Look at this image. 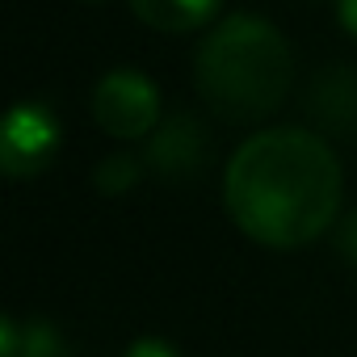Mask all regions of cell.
<instances>
[{"label":"cell","mask_w":357,"mask_h":357,"mask_svg":"<svg viewBox=\"0 0 357 357\" xmlns=\"http://www.w3.org/2000/svg\"><path fill=\"white\" fill-rule=\"evenodd\" d=\"M340 160L303 126H269L236 147L223 172V206L261 248L315 244L340 211Z\"/></svg>","instance_id":"1"},{"label":"cell","mask_w":357,"mask_h":357,"mask_svg":"<svg viewBox=\"0 0 357 357\" xmlns=\"http://www.w3.org/2000/svg\"><path fill=\"white\" fill-rule=\"evenodd\" d=\"M194 84L219 122H265L294 89V51L273 22L231 13L215 22L194 51Z\"/></svg>","instance_id":"2"},{"label":"cell","mask_w":357,"mask_h":357,"mask_svg":"<svg viewBox=\"0 0 357 357\" xmlns=\"http://www.w3.org/2000/svg\"><path fill=\"white\" fill-rule=\"evenodd\" d=\"M160 114V89L135 68L105 72L93 89V118L109 139H147L155 135Z\"/></svg>","instance_id":"3"},{"label":"cell","mask_w":357,"mask_h":357,"mask_svg":"<svg viewBox=\"0 0 357 357\" xmlns=\"http://www.w3.org/2000/svg\"><path fill=\"white\" fill-rule=\"evenodd\" d=\"M59 143H63L59 118L38 101H22V105L9 109L5 130H0V168H5V176H13V181L38 176L55 160Z\"/></svg>","instance_id":"4"},{"label":"cell","mask_w":357,"mask_h":357,"mask_svg":"<svg viewBox=\"0 0 357 357\" xmlns=\"http://www.w3.org/2000/svg\"><path fill=\"white\" fill-rule=\"evenodd\" d=\"M206 135L198 126V118L190 114H176L168 122L155 126V135L147 139V151H143V164L164 176V181H190L194 172H202L206 164Z\"/></svg>","instance_id":"5"},{"label":"cell","mask_w":357,"mask_h":357,"mask_svg":"<svg viewBox=\"0 0 357 357\" xmlns=\"http://www.w3.org/2000/svg\"><path fill=\"white\" fill-rule=\"evenodd\" d=\"M130 13L160 34H194L215 22L219 0H130Z\"/></svg>","instance_id":"6"},{"label":"cell","mask_w":357,"mask_h":357,"mask_svg":"<svg viewBox=\"0 0 357 357\" xmlns=\"http://www.w3.org/2000/svg\"><path fill=\"white\" fill-rule=\"evenodd\" d=\"M311 109L328 130H349L353 135L357 130V72H349V68L324 72L315 80Z\"/></svg>","instance_id":"7"},{"label":"cell","mask_w":357,"mask_h":357,"mask_svg":"<svg viewBox=\"0 0 357 357\" xmlns=\"http://www.w3.org/2000/svg\"><path fill=\"white\" fill-rule=\"evenodd\" d=\"M0 357H72V349L55 324L9 315L0 324Z\"/></svg>","instance_id":"8"},{"label":"cell","mask_w":357,"mask_h":357,"mask_svg":"<svg viewBox=\"0 0 357 357\" xmlns=\"http://www.w3.org/2000/svg\"><path fill=\"white\" fill-rule=\"evenodd\" d=\"M139 172H143V168H139V160H135V155H126V151H114V155H105V160L93 168V185H97L101 194L118 198V194L135 190Z\"/></svg>","instance_id":"9"},{"label":"cell","mask_w":357,"mask_h":357,"mask_svg":"<svg viewBox=\"0 0 357 357\" xmlns=\"http://www.w3.org/2000/svg\"><path fill=\"white\" fill-rule=\"evenodd\" d=\"M122 357H181V353H176V344H168L160 336H139Z\"/></svg>","instance_id":"10"},{"label":"cell","mask_w":357,"mask_h":357,"mask_svg":"<svg viewBox=\"0 0 357 357\" xmlns=\"http://www.w3.org/2000/svg\"><path fill=\"white\" fill-rule=\"evenodd\" d=\"M336 248H340V257L357 269V211H353V215L336 227Z\"/></svg>","instance_id":"11"},{"label":"cell","mask_w":357,"mask_h":357,"mask_svg":"<svg viewBox=\"0 0 357 357\" xmlns=\"http://www.w3.org/2000/svg\"><path fill=\"white\" fill-rule=\"evenodd\" d=\"M336 17H340L344 34L357 43V0H336Z\"/></svg>","instance_id":"12"}]
</instances>
